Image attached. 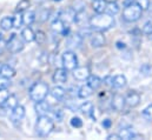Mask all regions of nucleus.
<instances>
[{
  "instance_id": "obj_50",
  "label": "nucleus",
  "mask_w": 152,
  "mask_h": 140,
  "mask_svg": "<svg viewBox=\"0 0 152 140\" xmlns=\"http://www.w3.org/2000/svg\"><path fill=\"white\" fill-rule=\"evenodd\" d=\"M53 1H61V0H53Z\"/></svg>"
},
{
  "instance_id": "obj_2",
  "label": "nucleus",
  "mask_w": 152,
  "mask_h": 140,
  "mask_svg": "<svg viewBox=\"0 0 152 140\" xmlns=\"http://www.w3.org/2000/svg\"><path fill=\"white\" fill-rule=\"evenodd\" d=\"M48 93H50V87L44 81L34 82L28 90V96H30L31 100L34 101V103H39L41 100H45L47 98Z\"/></svg>"
},
{
  "instance_id": "obj_49",
  "label": "nucleus",
  "mask_w": 152,
  "mask_h": 140,
  "mask_svg": "<svg viewBox=\"0 0 152 140\" xmlns=\"http://www.w3.org/2000/svg\"><path fill=\"white\" fill-rule=\"evenodd\" d=\"M150 39H152V33L150 34Z\"/></svg>"
},
{
  "instance_id": "obj_40",
  "label": "nucleus",
  "mask_w": 152,
  "mask_h": 140,
  "mask_svg": "<svg viewBox=\"0 0 152 140\" xmlns=\"http://www.w3.org/2000/svg\"><path fill=\"white\" fill-rule=\"evenodd\" d=\"M112 78H113V77H111V75H107V77H105V78H104L103 82H104L106 86H109V87H112Z\"/></svg>"
},
{
  "instance_id": "obj_35",
  "label": "nucleus",
  "mask_w": 152,
  "mask_h": 140,
  "mask_svg": "<svg viewBox=\"0 0 152 140\" xmlns=\"http://www.w3.org/2000/svg\"><path fill=\"white\" fill-rule=\"evenodd\" d=\"M143 117H144L148 121H152V104L144 108V111H143Z\"/></svg>"
},
{
  "instance_id": "obj_22",
  "label": "nucleus",
  "mask_w": 152,
  "mask_h": 140,
  "mask_svg": "<svg viewBox=\"0 0 152 140\" xmlns=\"http://www.w3.org/2000/svg\"><path fill=\"white\" fill-rule=\"evenodd\" d=\"M127 80L125 78V75L123 74H118V75H114L112 78V87L113 88H121L126 85Z\"/></svg>"
},
{
  "instance_id": "obj_32",
  "label": "nucleus",
  "mask_w": 152,
  "mask_h": 140,
  "mask_svg": "<svg viewBox=\"0 0 152 140\" xmlns=\"http://www.w3.org/2000/svg\"><path fill=\"white\" fill-rule=\"evenodd\" d=\"M46 39H47V36H46V33H45L44 31H38V32H36L34 40L37 41L38 45H44V44L46 42Z\"/></svg>"
},
{
  "instance_id": "obj_28",
  "label": "nucleus",
  "mask_w": 152,
  "mask_h": 140,
  "mask_svg": "<svg viewBox=\"0 0 152 140\" xmlns=\"http://www.w3.org/2000/svg\"><path fill=\"white\" fill-rule=\"evenodd\" d=\"M13 27V21L11 17H5L0 20V28L2 31H10Z\"/></svg>"
},
{
  "instance_id": "obj_24",
  "label": "nucleus",
  "mask_w": 152,
  "mask_h": 140,
  "mask_svg": "<svg viewBox=\"0 0 152 140\" xmlns=\"http://www.w3.org/2000/svg\"><path fill=\"white\" fill-rule=\"evenodd\" d=\"M36 21V13L33 11H25L23 13V23L26 26L32 25Z\"/></svg>"
},
{
  "instance_id": "obj_17",
  "label": "nucleus",
  "mask_w": 152,
  "mask_h": 140,
  "mask_svg": "<svg viewBox=\"0 0 152 140\" xmlns=\"http://www.w3.org/2000/svg\"><path fill=\"white\" fill-rule=\"evenodd\" d=\"M79 111L85 114L86 117H90V118H94L93 117V113H94V107H93V104L91 101H85L84 104L79 106Z\"/></svg>"
},
{
  "instance_id": "obj_41",
  "label": "nucleus",
  "mask_w": 152,
  "mask_h": 140,
  "mask_svg": "<svg viewBox=\"0 0 152 140\" xmlns=\"http://www.w3.org/2000/svg\"><path fill=\"white\" fill-rule=\"evenodd\" d=\"M6 48H7V41L0 39V54H1Z\"/></svg>"
},
{
  "instance_id": "obj_16",
  "label": "nucleus",
  "mask_w": 152,
  "mask_h": 140,
  "mask_svg": "<svg viewBox=\"0 0 152 140\" xmlns=\"http://www.w3.org/2000/svg\"><path fill=\"white\" fill-rule=\"evenodd\" d=\"M86 81H87V85H88L93 91L98 90V88L103 85V79H100L98 75H94V74H90L88 78L86 79Z\"/></svg>"
},
{
  "instance_id": "obj_31",
  "label": "nucleus",
  "mask_w": 152,
  "mask_h": 140,
  "mask_svg": "<svg viewBox=\"0 0 152 140\" xmlns=\"http://www.w3.org/2000/svg\"><path fill=\"white\" fill-rule=\"evenodd\" d=\"M30 0H20L17 6H15V12H19V13H24L25 11H27V8L30 7Z\"/></svg>"
},
{
  "instance_id": "obj_21",
  "label": "nucleus",
  "mask_w": 152,
  "mask_h": 140,
  "mask_svg": "<svg viewBox=\"0 0 152 140\" xmlns=\"http://www.w3.org/2000/svg\"><path fill=\"white\" fill-rule=\"evenodd\" d=\"M50 108H51L50 104H48L47 101H45V100H41V101H39V103H36V106H34V109H36V112H37L38 115H44V114H46V113L50 111Z\"/></svg>"
},
{
  "instance_id": "obj_20",
  "label": "nucleus",
  "mask_w": 152,
  "mask_h": 140,
  "mask_svg": "<svg viewBox=\"0 0 152 140\" xmlns=\"http://www.w3.org/2000/svg\"><path fill=\"white\" fill-rule=\"evenodd\" d=\"M20 36L23 38V40H24L25 42H32V41H34L36 33H34V31H33L30 26H26V27L21 31Z\"/></svg>"
},
{
  "instance_id": "obj_26",
  "label": "nucleus",
  "mask_w": 152,
  "mask_h": 140,
  "mask_svg": "<svg viewBox=\"0 0 152 140\" xmlns=\"http://www.w3.org/2000/svg\"><path fill=\"white\" fill-rule=\"evenodd\" d=\"M105 7H106V1L105 0H93V2H92V8L96 13L105 12Z\"/></svg>"
},
{
  "instance_id": "obj_7",
  "label": "nucleus",
  "mask_w": 152,
  "mask_h": 140,
  "mask_svg": "<svg viewBox=\"0 0 152 140\" xmlns=\"http://www.w3.org/2000/svg\"><path fill=\"white\" fill-rule=\"evenodd\" d=\"M76 9L73 7H67L63 11H60L58 13V18L66 25V26H70L72 23H75L76 20Z\"/></svg>"
},
{
  "instance_id": "obj_47",
  "label": "nucleus",
  "mask_w": 152,
  "mask_h": 140,
  "mask_svg": "<svg viewBox=\"0 0 152 140\" xmlns=\"http://www.w3.org/2000/svg\"><path fill=\"white\" fill-rule=\"evenodd\" d=\"M0 39H2V33H1V31H0Z\"/></svg>"
},
{
  "instance_id": "obj_29",
  "label": "nucleus",
  "mask_w": 152,
  "mask_h": 140,
  "mask_svg": "<svg viewBox=\"0 0 152 140\" xmlns=\"http://www.w3.org/2000/svg\"><path fill=\"white\" fill-rule=\"evenodd\" d=\"M105 12H106L107 14L115 15V14L119 12V5L117 4V1H113V2H106Z\"/></svg>"
},
{
  "instance_id": "obj_13",
  "label": "nucleus",
  "mask_w": 152,
  "mask_h": 140,
  "mask_svg": "<svg viewBox=\"0 0 152 140\" xmlns=\"http://www.w3.org/2000/svg\"><path fill=\"white\" fill-rule=\"evenodd\" d=\"M111 108L117 112L123 111L125 108V97H123L119 93H115L111 98Z\"/></svg>"
},
{
  "instance_id": "obj_3",
  "label": "nucleus",
  "mask_w": 152,
  "mask_h": 140,
  "mask_svg": "<svg viewBox=\"0 0 152 140\" xmlns=\"http://www.w3.org/2000/svg\"><path fill=\"white\" fill-rule=\"evenodd\" d=\"M53 130H54L53 120L50 117H47V114L39 115L37 122H36V132L39 137H41V138L48 137Z\"/></svg>"
},
{
  "instance_id": "obj_18",
  "label": "nucleus",
  "mask_w": 152,
  "mask_h": 140,
  "mask_svg": "<svg viewBox=\"0 0 152 140\" xmlns=\"http://www.w3.org/2000/svg\"><path fill=\"white\" fill-rule=\"evenodd\" d=\"M17 105H19V104H18V98H17L15 96H11V94H10V97L7 98V100L0 106V107H2L4 109H6V111H8V112H12Z\"/></svg>"
},
{
  "instance_id": "obj_48",
  "label": "nucleus",
  "mask_w": 152,
  "mask_h": 140,
  "mask_svg": "<svg viewBox=\"0 0 152 140\" xmlns=\"http://www.w3.org/2000/svg\"><path fill=\"white\" fill-rule=\"evenodd\" d=\"M1 66H2V64H1V63H0V71H1Z\"/></svg>"
},
{
  "instance_id": "obj_8",
  "label": "nucleus",
  "mask_w": 152,
  "mask_h": 140,
  "mask_svg": "<svg viewBox=\"0 0 152 140\" xmlns=\"http://www.w3.org/2000/svg\"><path fill=\"white\" fill-rule=\"evenodd\" d=\"M25 113H26V111H25V107H24V106L17 105L14 107V109L11 112V117H10L11 122H12L15 127H19L21 120H23L24 117H25Z\"/></svg>"
},
{
  "instance_id": "obj_44",
  "label": "nucleus",
  "mask_w": 152,
  "mask_h": 140,
  "mask_svg": "<svg viewBox=\"0 0 152 140\" xmlns=\"http://www.w3.org/2000/svg\"><path fill=\"white\" fill-rule=\"evenodd\" d=\"M115 45H117V47H118V48H125V44H124V42H120V41H118Z\"/></svg>"
},
{
  "instance_id": "obj_23",
  "label": "nucleus",
  "mask_w": 152,
  "mask_h": 140,
  "mask_svg": "<svg viewBox=\"0 0 152 140\" xmlns=\"http://www.w3.org/2000/svg\"><path fill=\"white\" fill-rule=\"evenodd\" d=\"M15 74H17V72H15V70H14L12 66H10V65H4V64H2L1 71H0V77L11 79V78H13Z\"/></svg>"
},
{
  "instance_id": "obj_39",
  "label": "nucleus",
  "mask_w": 152,
  "mask_h": 140,
  "mask_svg": "<svg viewBox=\"0 0 152 140\" xmlns=\"http://www.w3.org/2000/svg\"><path fill=\"white\" fill-rule=\"evenodd\" d=\"M11 86V81L8 78L0 77V88H8Z\"/></svg>"
},
{
  "instance_id": "obj_11",
  "label": "nucleus",
  "mask_w": 152,
  "mask_h": 140,
  "mask_svg": "<svg viewBox=\"0 0 152 140\" xmlns=\"http://www.w3.org/2000/svg\"><path fill=\"white\" fill-rule=\"evenodd\" d=\"M140 104V94L137 91H129L125 96V106L129 108H134Z\"/></svg>"
},
{
  "instance_id": "obj_27",
  "label": "nucleus",
  "mask_w": 152,
  "mask_h": 140,
  "mask_svg": "<svg viewBox=\"0 0 152 140\" xmlns=\"http://www.w3.org/2000/svg\"><path fill=\"white\" fill-rule=\"evenodd\" d=\"M50 14H51V12H50V9H47V8H42V9H40L38 13H36V20H38V23H45L46 20H48V18H50Z\"/></svg>"
},
{
  "instance_id": "obj_37",
  "label": "nucleus",
  "mask_w": 152,
  "mask_h": 140,
  "mask_svg": "<svg viewBox=\"0 0 152 140\" xmlns=\"http://www.w3.org/2000/svg\"><path fill=\"white\" fill-rule=\"evenodd\" d=\"M142 32H143L144 34H148V35L151 34L152 33V19L151 20H149V21H146V23L144 24Z\"/></svg>"
},
{
  "instance_id": "obj_46",
  "label": "nucleus",
  "mask_w": 152,
  "mask_h": 140,
  "mask_svg": "<svg viewBox=\"0 0 152 140\" xmlns=\"http://www.w3.org/2000/svg\"><path fill=\"white\" fill-rule=\"evenodd\" d=\"M106 2H113V1H117V0H105Z\"/></svg>"
},
{
  "instance_id": "obj_36",
  "label": "nucleus",
  "mask_w": 152,
  "mask_h": 140,
  "mask_svg": "<svg viewBox=\"0 0 152 140\" xmlns=\"http://www.w3.org/2000/svg\"><path fill=\"white\" fill-rule=\"evenodd\" d=\"M8 97H10V92L7 91V88H0V106L7 100Z\"/></svg>"
},
{
  "instance_id": "obj_9",
  "label": "nucleus",
  "mask_w": 152,
  "mask_h": 140,
  "mask_svg": "<svg viewBox=\"0 0 152 140\" xmlns=\"http://www.w3.org/2000/svg\"><path fill=\"white\" fill-rule=\"evenodd\" d=\"M90 40H91V45L92 47H96V48H100L103 46L106 45V39H105V35L103 32L100 31H93L91 32L90 34Z\"/></svg>"
},
{
  "instance_id": "obj_6",
  "label": "nucleus",
  "mask_w": 152,
  "mask_h": 140,
  "mask_svg": "<svg viewBox=\"0 0 152 140\" xmlns=\"http://www.w3.org/2000/svg\"><path fill=\"white\" fill-rule=\"evenodd\" d=\"M63 67L67 71H73L78 66V58L73 51H65L61 55Z\"/></svg>"
},
{
  "instance_id": "obj_1",
  "label": "nucleus",
  "mask_w": 152,
  "mask_h": 140,
  "mask_svg": "<svg viewBox=\"0 0 152 140\" xmlns=\"http://www.w3.org/2000/svg\"><path fill=\"white\" fill-rule=\"evenodd\" d=\"M88 25L90 28H92L93 31L105 32L114 26V17L111 14H107L106 12L96 13L88 19Z\"/></svg>"
},
{
  "instance_id": "obj_5",
  "label": "nucleus",
  "mask_w": 152,
  "mask_h": 140,
  "mask_svg": "<svg viewBox=\"0 0 152 140\" xmlns=\"http://www.w3.org/2000/svg\"><path fill=\"white\" fill-rule=\"evenodd\" d=\"M24 40L21 36L17 34V33H12L11 36L7 40V50L11 53H19L24 50Z\"/></svg>"
},
{
  "instance_id": "obj_45",
  "label": "nucleus",
  "mask_w": 152,
  "mask_h": 140,
  "mask_svg": "<svg viewBox=\"0 0 152 140\" xmlns=\"http://www.w3.org/2000/svg\"><path fill=\"white\" fill-rule=\"evenodd\" d=\"M133 2H134V0H124V1H123L124 6H126V5H130V4H133Z\"/></svg>"
},
{
  "instance_id": "obj_34",
  "label": "nucleus",
  "mask_w": 152,
  "mask_h": 140,
  "mask_svg": "<svg viewBox=\"0 0 152 140\" xmlns=\"http://www.w3.org/2000/svg\"><path fill=\"white\" fill-rule=\"evenodd\" d=\"M134 2L142 8V11H148L150 8V0H134Z\"/></svg>"
},
{
  "instance_id": "obj_19",
  "label": "nucleus",
  "mask_w": 152,
  "mask_h": 140,
  "mask_svg": "<svg viewBox=\"0 0 152 140\" xmlns=\"http://www.w3.org/2000/svg\"><path fill=\"white\" fill-rule=\"evenodd\" d=\"M92 93H93V90H92L88 85H83V86H80V87L78 88V91H77V96H78V98H80V99H86V98L91 97Z\"/></svg>"
},
{
  "instance_id": "obj_4",
  "label": "nucleus",
  "mask_w": 152,
  "mask_h": 140,
  "mask_svg": "<svg viewBox=\"0 0 152 140\" xmlns=\"http://www.w3.org/2000/svg\"><path fill=\"white\" fill-rule=\"evenodd\" d=\"M142 14H143L142 8L136 2H133V4L126 5L124 7L121 18L126 23H136V21H138L142 18Z\"/></svg>"
},
{
  "instance_id": "obj_38",
  "label": "nucleus",
  "mask_w": 152,
  "mask_h": 140,
  "mask_svg": "<svg viewBox=\"0 0 152 140\" xmlns=\"http://www.w3.org/2000/svg\"><path fill=\"white\" fill-rule=\"evenodd\" d=\"M70 122H71V126L72 127H76V128H80L83 126V120L79 117H73Z\"/></svg>"
},
{
  "instance_id": "obj_33",
  "label": "nucleus",
  "mask_w": 152,
  "mask_h": 140,
  "mask_svg": "<svg viewBox=\"0 0 152 140\" xmlns=\"http://www.w3.org/2000/svg\"><path fill=\"white\" fill-rule=\"evenodd\" d=\"M81 35L80 34H73L72 36H70L69 39V46H79L81 44Z\"/></svg>"
},
{
  "instance_id": "obj_15",
  "label": "nucleus",
  "mask_w": 152,
  "mask_h": 140,
  "mask_svg": "<svg viewBox=\"0 0 152 140\" xmlns=\"http://www.w3.org/2000/svg\"><path fill=\"white\" fill-rule=\"evenodd\" d=\"M50 96L53 98V99H56V100H63L64 98H65V96H66V90L64 88V87H61V86H54L51 91H50Z\"/></svg>"
},
{
  "instance_id": "obj_10",
  "label": "nucleus",
  "mask_w": 152,
  "mask_h": 140,
  "mask_svg": "<svg viewBox=\"0 0 152 140\" xmlns=\"http://www.w3.org/2000/svg\"><path fill=\"white\" fill-rule=\"evenodd\" d=\"M51 31L54 34H60L64 36L69 35V26H66L59 18H56L51 24Z\"/></svg>"
},
{
  "instance_id": "obj_25",
  "label": "nucleus",
  "mask_w": 152,
  "mask_h": 140,
  "mask_svg": "<svg viewBox=\"0 0 152 140\" xmlns=\"http://www.w3.org/2000/svg\"><path fill=\"white\" fill-rule=\"evenodd\" d=\"M119 136H120V138L121 139H136V138H138V136L133 132V130L132 128H130V127H126V128H123V130H120V132H119Z\"/></svg>"
},
{
  "instance_id": "obj_14",
  "label": "nucleus",
  "mask_w": 152,
  "mask_h": 140,
  "mask_svg": "<svg viewBox=\"0 0 152 140\" xmlns=\"http://www.w3.org/2000/svg\"><path fill=\"white\" fill-rule=\"evenodd\" d=\"M67 72L69 71L66 70V69H64V67L57 69V70L54 71L53 75H52L53 82H56V84H63V82H65L67 80V77H69V73Z\"/></svg>"
},
{
  "instance_id": "obj_42",
  "label": "nucleus",
  "mask_w": 152,
  "mask_h": 140,
  "mask_svg": "<svg viewBox=\"0 0 152 140\" xmlns=\"http://www.w3.org/2000/svg\"><path fill=\"white\" fill-rule=\"evenodd\" d=\"M102 125H103L104 128H110L111 125H112V121H111V119H105V120L102 122Z\"/></svg>"
},
{
  "instance_id": "obj_12",
  "label": "nucleus",
  "mask_w": 152,
  "mask_h": 140,
  "mask_svg": "<svg viewBox=\"0 0 152 140\" xmlns=\"http://www.w3.org/2000/svg\"><path fill=\"white\" fill-rule=\"evenodd\" d=\"M72 72H73V77L79 81H85L88 78V75L91 74L88 66H77Z\"/></svg>"
},
{
  "instance_id": "obj_30",
  "label": "nucleus",
  "mask_w": 152,
  "mask_h": 140,
  "mask_svg": "<svg viewBox=\"0 0 152 140\" xmlns=\"http://www.w3.org/2000/svg\"><path fill=\"white\" fill-rule=\"evenodd\" d=\"M12 21H13V27L14 28H20L24 23H23V13L15 12V14L12 17Z\"/></svg>"
},
{
  "instance_id": "obj_43",
  "label": "nucleus",
  "mask_w": 152,
  "mask_h": 140,
  "mask_svg": "<svg viewBox=\"0 0 152 140\" xmlns=\"http://www.w3.org/2000/svg\"><path fill=\"white\" fill-rule=\"evenodd\" d=\"M107 140H112V139H115V140H120V136H119V133L118 134H110V136H107Z\"/></svg>"
}]
</instances>
